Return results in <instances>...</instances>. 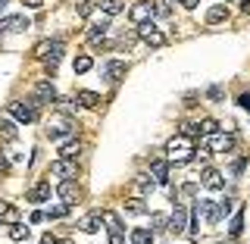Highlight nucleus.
I'll return each instance as SVG.
<instances>
[{
	"label": "nucleus",
	"instance_id": "42",
	"mask_svg": "<svg viewBox=\"0 0 250 244\" xmlns=\"http://www.w3.org/2000/svg\"><path fill=\"white\" fill-rule=\"evenodd\" d=\"M44 219H47V216L41 213V210H35V213L28 216V225H38V222H44Z\"/></svg>",
	"mask_w": 250,
	"mask_h": 244
},
{
	"label": "nucleus",
	"instance_id": "51",
	"mask_svg": "<svg viewBox=\"0 0 250 244\" xmlns=\"http://www.w3.org/2000/svg\"><path fill=\"white\" fill-rule=\"evenodd\" d=\"M41 244H57V238H50V235H44V238H41Z\"/></svg>",
	"mask_w": 250,
	"mask_h": 244
},
{
	"label": "nucleus",
	"instance_id": "35",
	"mask_svg": "<svg viewBox=\"0 0 250 244\" xmlns=\"http://www.w3.org/2000/svg\"><path fill=\"white\" fill-rule=\"evenodd\" d=\"M100 219H104V225H109V229H122V219L116 216V213H109V210H104Z\"/></svg>",
	"mask_w": 250,
	"mask_h": 244
},
{
	"label": "nucleus",
	"instance_id": "15",
	"mask_svg": "<svg viewBox=\"0 0 250 244\" xmlns=\"http://www.w3.org/2000/svg\"><path fill=\"white\" fill-rule=\"evenodd\" d=\"M50 200V182H38L28 188V203H44Z\"/></svg>",
	"mask_w": 250,
	"mask_h": 244
},
{
	"label": "nucleus",
	"instance_id": "36",
	"mask_svg": "<svg viewBox=\"0 0 250 244\" xmlns=\"http://www.w3.org/2000/svg\"><path fill=\"white\" fill-rule=\"evenodd\" d=\"M150 222H153V229H156V232H166V229H169V216H166V213H153V216H150Z\"/></svg>",
	"mask_w": 250,
	"mask_h": 244
},
{
	"label": "nucleus",
	"instance_id": "16",
	"mask_svg": "<svg viewBox=\"0 0 250 244\" xmlns=\"http://www.w3.org/2000/svg\"><path fill=\"white\" fill-rule=\"evenodd\" d=\"M156 188L153 176H135V182H131V191H135V198H144V194H150Z\"/></svg>",
	"mask_w": 250,
	"mask_h": 244
},
{
	"label": "nucleus",
	"instance_id": "6",
	"mask_svg": "<svg viewBox=\"0 0 250 244\" xmlns=\"http://www.w3.org/2000/svg\"><path fill=\"white\" fill-rule=\"evenodd\" d=\"M44 132H47V138H50V141H62V138H72V135H75V125L69 122L66 116H62L57 125L47 122V129H44Z\"/></svg>",
	"mask_w": 250,
	"mask_h": 244
},
{
	"label": "nucleus",
	"instance_id": "19",
	"mask_svg": "<svg viewBox=\"0 0 250 244\" xmlns=\"http://www.w3.org/2000/svg\"><path fill=\"white\" fill-rule=\"evenodd\" d=\"M53 107H57V113L66 116V119L78 113V100H69V97H57V100H53Z\"/></svg>",
	"mask_w": 250,
	"mask_h": 244
},
{
	"label": "nucleus",
	"instance_id": "34",
	"mask_svg": "<svg viewBox=\"0 0 250 244\" xmlns=\"http://www.w3.org/2000/svg\"><path fill=\"white\" fill-rule=\"evenodd\" d=\"M241 232H244V213H234V219H231V229H229V235H231V238H238Z\"/></svg>",
	"mask_w": 250,
	"mask_h": 244
},
{
	"label": "nucleus",
	"instance_id": "50",
	"mask_svg": "<svg viewBox=\"0 0 250 244\" xmlns=\"http://www.w3.org/2000/svg\"><path fill=\"white\" fill-rule=\"evenodd\" d=\"M182 3L188 6V10H194V6H197V3H200V0H182Z\"/></svg>",
	"mask_w": 250,
	"mask_h": 244
},
{
	"label": "nucleus",
	"instance_id": "29",
	"mask_svg": "<svg viewBox=\"0 0 250 244\" xmlns=\"http://www.w3.org/2000/svg\"><path fill=\"white\" fill-rule=\"evenodd\" d=\"M0 138H3V141H16V122L13 119H0Z\"/></svg>",
	"mask_w": 250,
	"mask_h": 244
},
{
	"label": "nucleus",
	"instance_id": "8",
	"mask_svg": "<svg viewBox=\"0 0 250 244\" xmlns=\"http://www.w3.org/2000/svg\"><path fill=\"white\" fill-rule=\"evenodd\" d=\"M166 232H172V235H182V232H188V210L178 203L175 210H172V216H169V229Z\"/></svg>",
	"mask_w": 250,
	"mask_h": 244
},
{
	"label": "nucleus",
	"instance_id": "14",
	"mask_svg": "<svg viewBox=\"0 0 250 244\" xmlns=\"http://www.w3.org/2000/svg\"><path fill=\"white\" fill-rule=\"evenodd\" d=\"M57 194H60V200H62V203H69V207H72L75 198H78V185L72 182V178H62L60 188H57Z\"/></svg>",
	"mask_w": 250,
	"mask_h": 244
},
{
	"label": "nucleus",
	"instance_id": "40",
	"mask_svg": "<svg viewBox=\"0 0 250 244\" xmlns=\"http://www.w3.org/2000/svg\"><path fill=\"white\" fill-rule=\"evenodd\" d=\"M109 244H125V232L122 229H109Z\"/></svg>",
	"mask_w": 250,
	"mask_h": 244
},
{
	"label": "nucleus",
	"instance_id": "32",
	"mask_svg": "<svg viewBox=\"0 0 250 244\" xmlns=\"http://www.w3.org/2000/svg\"><path fill=\"white\" fill-rule=\"evenodd\" d=\"M91 66H94V60L88 57V53H82V57H75V63H72V69H75L78 75H82V72H88Z\"/></svg>",
	"mask_w": 250,
	"mask_h": 244
},
{
	"label": "nucleus",
	"instance_id": "47",
	"mask_svg": "<svg viewBox=\"0 0 250 244\" xmlns=\"http://www.w3.org/2000/svg\"><path fill=\"white\" fill-rule=\"evenodd\" d=\"M47 44H50V41H41V44L35 47V53H38V57H44V53H47Z\"/></svg>",
	"mask_w": 250,
	"mask_h": 244
},
{
	"label": "nucleus",
	"instance_id": "4",
	"mask_svg": "<svg viewBox=\"0 0 250 244\" xmlns=\"http://www.w3.org/2000/svg\"><path fill=\"white\" fill-rule=\"evenodd\" d=\"M231 147H234V135H225V132H213V135H207V151L229 154Z\"/></svg>",
	"mask_w": 250,
	"mask_h": 244
},
{
	"label": "nucleus",
	"instance_id": "21",
	"mask_svg": "<svg viewBox=\"0 0 250 244\" xmlns=\"http://www.w3.org/2000/svg\"><path fill=\"white\" fill-rule=\"evenodd\" d=\"M104 75L109 78V82H119V78L125 75V63H122V60H113V63H106Z\"/></svg>",
	"mask_w": 250,
	"mask_h": 244
},
{
	"label": "nucleus",
	"instance_id": "24",
	"mask_svg": "<svg viewBox=\"0 0 250 244\" xmlns=\"http://www.w3.org/2000/svg\"><path fill=\"white\" fill-rule=\"evenodd\" d=\"M78 154H82V141H69L60 147V156H66V160H78Z\"/></svg>",
	"mask_w": 250,
	"mask_h": 244
},
{
	"label": "nucleus",
	"instance_id": "25",
	"mask_svg": "<svg viewBox=\"0 0 250 244\" xmlns=\"http://www.w3.org/2000/svg\"><path fill=\"white\" fill-rule=\"evenodd\" d=\"M100 10L106 16H119L125 10V0H100Z\"/></svg>",
	"mask_w": 250,
	"mask_h": 244
},
{
	"label": "nucleus",
	"instance_id": "48",
	"mask_svg": "<svg viewBox=\"0 0 250 244\" xmlns=\"http://www.w3.org/2000/svg\"><path fill=\"white\" fill-rule=\"evenodd\" d=\"M238 104L244 107V110H250V94H241V97H238Z\"/></svg>",
	"mask_w": 250,
	"mask_h": 244
},
{
	"label": "nucleus",
	"instance_id": "37",
	"mask_svg": "<svg viewBox=\"0 0 250 244\" xmlns=\"http://www.w3.org/2000/svg\"><path fill=\"white\" fill-rule=\"evenodd\" d=\"M75 13L82 16V19H88V16L94 13V0H78V6H75Z\"/></svg>",
	"mask_w": 250,
	"mask_h": 244
},
{
	"label": "nucleus",
	"instance_id": "43",
	"mask_svg": "<svg viewBox=\"0 0 250 244\" xmlns=\"http://www.w3.org/2000/svg\"><path fill=\"white\" fill-rule=\"evenodd\" d=\"M244 166H247V160H234V166H231V172H234V176H241V172H244Z\"/></svg>",
	"mask_w": 250,
	"mask_h": 244
},
{
	"label": "nucleus",
	"instance_id": "23",
	"mask_svg": "<svg viewBox=\"0 0 250 244\" xmlns=\"http://www.w3.org/2000/svg\"><path fill=\"white\" fill-rule=\"evenodd\" d=\"M213 132H219V122L216 119H200L197 125H194V135H203V138H207V135H213Z\"/></svg>",
	"mask_w": 250,
	"mask_h": 244
},
{
	"label": "nucleus",
	"instance_id": "3",
	"mask_svg": "<svg viewBox=\"0 0 250 244\" xmlns=\"http://www.w3.org/2000/svg\"><path fill=\"white\" fill-rule=\"evenodd\" d=\"M138 38H141L144 44H150V47H163V44H166V35H163V31L156 28L150 19H147V22H141V25H138Z\"/></svg>",
	"mask_w": 250,
	"mask_h": 244
},
{
	"label": "nucleus",
	"instance_id": "52",
	"mask_svg": "<svg viewBox=\"0 0 250 244\" xmlns=\"http://www.w3.org/2000/svg\"><path fill=\"white\" fill-rule=\"evenodd\" d=\"M60 244H72V241H60Z\"/></svg>",
	"mask_w": 250,
	"mask_h": 244
},
{
	"label": "nucleus",
	"instance_id": "27",
	"mask_svg": "<svg viewBox=\"0 0 250 244\" xmlns=\"http://www.w3.org/2000/svg\"><path fill=\"white\" fill-rule=\"evenodd\" d=\"M75 100H78L82 107H100V94H94V91H78Z\"/></svg>",
	"mask_w": 250,
	"mask_h": 244
},
{
	"label": "nucleus",
	"instance_id": "22",
	"mask_svg": "<svg viewBox=\"0 0 250 244\" xmlns=\"http://www.w3.org/2000/svg\"><path fill=\"white\" fill-rule=\"evenodd\" d=\"M135 41H138V31H122L119 41H116V50H125V53H128L131 47H135Z\"/></svg>",
	"mask_w": 250,
	"mask_h": 244
},
{
	"label": "nucleus",
	"instance_id": "39",
	"mask_svg": "<svg viewBox=\"0 0 250 244\" xmlns=\"http://www.w3.org/2000/svg\"><path fill=\"white\" fill-rule=\"evenodd\" d=\"M216 203H219V213H222V216H229L231 210H234V200L231 198H222V200H216Z\"/></svg>",
	"mask_w": 250,
	"mask_h": 244
},
{
	"label": "nucleus",
	"instance_id": "12",
	"mask_svg": "<svg viewBox=\"0 0 250 244\" xmlns=\"http://www.w3.org/2000/svg\"><path fill=\"white\" fill-rule=\"evenodd\" d=\"M197 213L207 219L209 225H216L219 219H222V213H219V203H216V200H197Z\"/></svg>",
	"mask_w": 250,
	"mask_h": 244
},
{
	"label": "nucleus",
	"instance_id": "41",
	"mask_svg": "<svg viewBox=\"0 0 250 244\" xmlns=\"http://www.w3.org/2000/svg\"><path fill=\"white\" fill-rule=\"evenodd\" d=\"M194 194H197V185H194V182L182 185V198H194Z\"/></svg>",
	"mask_w": 250,
	"mask_h": 244
},
{
	"label": "nucleus",
	"instance_id": "28",
	"mask_svg": "<svg viewBox=\"0 0 250 244\" xmlns=\"http://www.w3.org/2000/svg\"><path fill=\"white\" fill-rule=\"evenodd\" d=\"M28 235H31L28 225H22V222H13V225H10V238H13V241H28Z\"/></svg>",
	"mask_w": 250,
	"mask_h": 244
},
{
	"label": "nucleus",
	"instance_id": "49",
	"mask_svg": "<svg viewBox=\"0 0 250 244\" xmlns=\"http://www.w3.org/2000/svg\"><path fill=\"white\" fill-rule=\"evenodd\" d=\"M241 13H247V16H250V0H241Z\"/></svg>",
	"mask_w": 250,
	"mask_h": 244
},
{
	"label": "nucleus",
	"instance_id": "31",
	"mask_svg": "<svg viewBox=\"0 0 250 244\" xmlns=\"http://www.w3.org/2000/svg\"><path fill=\"white\" fill-rule=\"evenodd\" d=\"M150 10H153V16H160V19H166V16H172V6H169V0H153V3H150Z\"/></svg>",
	"mask_w": 250,
	"mask_h": 244
},
{
	"label": "nucleus",
	"instance_id": "38",
	"mask_svg": "<svg viewBox=\"0 0 250 244\" xmlns=\"http://www.w3.org/2000/svg\"><path fill=\"white\" fill-rule=\"evenodd\" d=\"M0 219H3V222H10V225L19 222V210H16L13 203H6V210H3V216H0Z\"/></svg>",
	"mask_w": 250,
	"mask_h": 244
},
{
	"label": "nucleus",
	"instance_id": "18",
	"mask_svg": "<svg viewBox=\"0 0 250 244\" xmlns=\"http://www.w3.org/2000/svg\"><path fill=\"white\" fill-rule=\"evenodd\" d=\"M128 16H131V22H135V25H141V22H147L153 16V10H150V3H135L128 10Z\"/></svg>",
	"mask_w": 250,
	"mask_h": 244
},
{
	"label": "nucleus",
	"instance_id": "45",
	"mask_svg": "<svg viewBox=\"0 0 250 244\" xmlns=\"http://www.w3.org/2000/svg\"><path fill=\"white\" fill-rule=\"evenodd\" d=\"M3 172H10V160H6V156L0 154V176H3Z\"/></svg>",
	"mask_w": 250,
	"mask_h": 244
},
{
	"label": "nucleus",
	"instance_id": "44",
	"mask_svg": "<svg viewBox=\"0 0 250 244\" xmlns=\"http://www.w3.org/2000/svg\"><path fill=\"white\" fill-rule=\"evenodd\" d=\"M207 94H209V100H222V88H209Z\"/></svg>",
	"mask_w": 250,
	"mask_h": 244
},
{
	"label": "nucleus",
	"instance_id": "2",
	"mask_svg": "<svg viewBox=\"0 0 250 244\" xmlns=\"http://www.w3.org/2000/svg\"><path fill=\"white\" fill-rule=\"evenodd\" d=\"M10 116L16 122L28 125V122L38 119V104H35V100H13V104H10Z\"/></svg>",
	"mask_w": 250,
	"mask_h": 244
},
{
	"label": "nucleus",
	"instance_id": "26",
	"mask_svg": "<svg viewBox=\"0 0 250 244\" xmlns=\"http://www.w3.org/2000/svg\"><path fill=\"white\" fill-rule=\"evenodd\" d=\"M131 244H153V232L150 229H131Z\"/></svg>",
	"mask_w": 250,
	"mask_h": 244
},
{
	"label": "nucleus",
	"instance_id": "33",
	"mask_svg": "<svg viewBox=\"0 0 250 244\" xmlns=\"http://www.w3.org/2000/svg\"><path fill=\"white\" fill-rule=\"evenodd\" d=\"M44 216H50V219H66V216H69V203H57V207H50Z\"/></svg>",
	"mask_w": 250,
	"mask_h": 244
},
{
	"label": "nucleus",
	"instance_id": "53",
	"mask_svg": "<svg viewBox=\"0 0 250 244\" xmlns=\"http://www.w3.org/2000/svg\"><path fill=\"white\" fill-rule=\"evenodd\" d=\"M225 3H229V0H225Z\"/></svg>",
	"mask_w": 250,
	"mask_h": 244
},
{
	"label": "nucleus",
	"instance_id": "5",
	"mask_svg": "<svg viewBox=\"0 0 250 244\" xmlns=\"http://www.w3.org/2000/svg\"><path fill=\"white\" fill-rule=\"evenodd\" d=\"M62 50H66V47H62V41L57 38V41H50L47 44V53H44V69L47 72H57V66H60V57H62Z\"/></svg>",
	"mask_w": 250,
	"mask_h": 244
},
{
	"label": "nucleus",
	"instance_id": "20",
	"mask_svg": "<svg viewBox=\"0 0 250 244\" xmlns=\"http://www.w3.org/2000/svg\"><path fill=\"white\" fill-rule=\"evenodd\" d=\"M225 19H229V6H225V3H216V6H209V10H207V22H209V25L225 22Z\"/></svg>",
	"mask_w": 250,
	"mask_h": 244
},
{
	"label": "nucleus",
	"instance_id": "11",
	"mask_svg": "<svg viewBox=\"0 0 250 244\" xmlns=\"http://www.w3.org/2000/svg\"><path fill=\"white\" fill-rule=\"evenodd\" d=\"M200 182H203V188H209V191H222V188H225V178H222V172H219V169H213V166H207V169H203Z\"/></svg>",
	"mask_w": 250,
	"mask_h": 244
},
{
	"label": "nucleus",
	"instance_id": "1",
	"mask_svg": "<svg viewBox=\"0 0 250 244\" xmlns=\"http://www.w3.org/2000/svg\"><path fill=\"white\" fill-rule=\"evenodd\" d=\"M191 154H194V141L188 138V135L178 132L175 138H169V144H166L169 163H188V160H191Z\"/></svg>",
	"mask_w": 250,
	"mask_h": 244
},
{
	"label": "nucleus",
	"instance_id": "7",
	"mask_svg": "<svg viewBox=\"0 0 250 244\" xmlns=\"http://www.w3.org/2000/svg\"><path fill=\"white\" fill-rule=\"evenodd\" d=\"M50 176H57V178H75V160H66V156H60V160H53L50 163Z\"/></svg>",
	"mask_w": 250,
	"mask_h": 244
},
{
	"label": "nucleus",
	"instance_id": "9",
	"mask_svg": "<svg viewBox=\"0 0 250 244\" xmlns=\"http://www.w3.org/2000/svg\"><path fill=\"white\" fill-rule=\"evenodd\" d=\"M31 25L28 16H3L0 19V31H6V35H16V31H25Z\"/></svg>",
	"mask_w": 250,
	"mask_h": 244
},
{
	"label": "nucleus",
	"instance_id": "10",
	"mask_svg": "<svg viewBox=\"0 0 250 244\" xmlns=\"http://www.w3.org/2000/svg\"><path fill=\"white\" fill-rule=\"evenodd\" d=\"M53 100H57V88H53V82H38L35 85V104L41 107V104H53Z\"/></svg>",
	"mask_w": 250,
	"mask_h": 244
},
{
	"label": "nucleus",
	"instance_id": "17",
	"mask_svg": "<svg viewBox=\"0 0 250 244\" xmlns=\"http://www.w3.org/2000/svg\"><path fill=\"white\" fill-rule=\"evenodd\" d=\"M150 176L153 182H169V160H150Z\"/></svg>",
	"mask_w": 250,
	"mask_h": 244
},
{
	"label": "nucleus",
	"instance_id": "46",
	"mask_svg": "<svg viewBox=\"0 0 250 244\" xmlns=\"http://www.w3.org/2000/svg\"><path fill=\"white\" fill-rule=\"evenodd\" d=\"M22 3H25L28 10H38V6H44V0H22Z\"/></svg>",
	"mask_w": 250,
	"mask_h": 244
},
{
	"label": "nucleus",
	"instance_id": "13",
	"mask_svg": "<svg viewBox=\"0 0 250 244\" xmlns=\"http://www.w3.org/2000/svg\"><path fill=\"white\" fill-rule=\"evenodd\" d=\"M78 229H82L84 235H94V232H100V229H104L100 210H94V213H88V216H82V219H78Z\"/></svg>",
	"mask_w": 250,
	"mask_h": 244
},
{
	"label": "nucleus",
	"instance_id": "30",
	"mask_svg": "<svg viewBox=\"0 0 250 244\" xmlns=\"http://www.w3.org/2000/svg\"><path fill=\"white\" fill-rule=\"evenodd\" d=\"M125 213H131V216H144V213H147L144 200H141V198H131L128 203H125Z\"/></svg>",
	"mask_w": 250,
	"mask_h": 244
}]
</instances>
